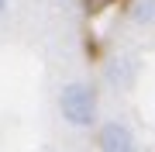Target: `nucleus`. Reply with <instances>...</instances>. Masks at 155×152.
I'll return each instance as SVG.
<instances>
[{
    "mask_svg": "<svg viewBox=\"0 0 155 152\" xmlns=\"http://www.w3.org/2000/svg\"><path fill=\"white\" fill-rule=\"evenodd\" d=\"M59 111L72 128H93L97 124V97L93 86L76 79V83H66L59 93Z\"/></svg>",
    "mask_w": 155,
    "mask_h": 152,
    "instance_id": "f257e3e1",
    "label": "nucleus"
},
{
    "mask_svg": "<svg viewBox=\"0 0 155 152\" xmlns=\"http://www.w3.org/2000/svg\"><path fill=\"white\" fill-rule=\"evenodd\" d=\"M97 138H100V152H138V142H134L131 128H127V124H121V121L100 124Z\"/></svg>",
    "mask_w": 155,
    "mask_h": 152,
    "instance_id": "f03ea898",
    "label": "nucleus"
},
{
    "mask_svg": "<svg viewBox=\"0 0 155 152\" xmlns=\"http://www.w3.org/2000/svg\"><path fill=\"white\" fill-rule=\"evenodd\" d=\"M131 17L138 24H152L155 21V0H134L131 4Z\"/></svg>",
    "mask_w": 155,
    "mask_h": 152,
    "instance_id": "7ed1b4c3",
    "label": "nucleus"
},
{
    "mask_svg": "<svg viewBox=\"0 0 155 152\" xmlns=\"http://www.w3.org/2000/svg\"><path fill=\"white\" fill-rule=\"evenodd\" d=\"M4 11H7V0H0V17H4Z\"/></svg>",
    "mask_w": 155,
    "mask_h": 152,
    "instance_id": "20e7f679",
    "label": "nucleus"
}]
</instances>
